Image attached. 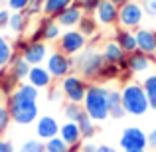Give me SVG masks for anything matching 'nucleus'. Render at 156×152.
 Masks as SVG:
<instances>
[{
    "instance_id": "38",
    "label": "nucleus",
    "mask_w": 156,
    "mask_h": 152,
    "mask_svg": "<svg viewBox=\"0 0 156 152\" xmlns=\"http://www.w3.org/2000/svg\"><path fill=\"white\" fill-rule=\"evenodd\" d=\"M26 46H28V38H24V36H18V38L12 42V48H14L16 53H22L26 50Z\"/></svg>"
},
{
    "instance_id": "3",
    "label": "nucleus",
    "mask_w": 156,
    "mask_h": 152,
    "mask_svg": "<svg viewBox=\"0 0 156 152\" xmlns=\"http://www.w3.org/2000/svg\"><path fill=\"white\" fill-rule=\"evenodd\" d=\"M109 87H105L103 83H89L87 95L83 99V109L95 122H105L109 117Z\"/></svg>"
},
{
    "instance_id": "7",
    "label": "nucleus",
    "mask_w": 156,
    "mask_h": 152,
    "mask_svg": "<svg viewBox=\"0 0 156 152\" xmlns=\"http://www.w3.org/2000/svg\"><path fill=\"white\" fill-rule=\"evenodd\" d=\"M119 146L122 148V152H146L148 134L140 126H126L119 138Z\"/></svg>"
},
{
    "instance_id": "47",
    "label": "nucleus",
    "mask_w": 156,
    "mask_h": 152,
    "mask_svg": "<svg viewBox=\"0 0 156 152\" xmlns=\"http://www.w3.org/2000/svg\"><path fill=\"white\" fill-rule=\"evenodd\" d=\"M4 2H6V0H0V8H4Z\"/></svg>"
},
{
    "instance_id": "21",
    "label": "nucleus",
    "mask_w": 156,
    "mask_h": 152,
    "mask_svg": "<svg viewBox=\"0 0 156 152\" xmlns=\"http://www.w3.org/2000/svg\"><path fill=\"white\" fill-rule=\"evenodd\" d=\"M109 117L115 121H121L126 117V111L122 107V97H121V89H109Z\"/></svg>"
},
{
    "instance_id": "15",
    "label": "nucleus",
    "mask_w": 156,
    "mask_h": 152,
    "mask_svg": "<svg viewBox=\"0 0 156 152\" xmlns=\"http://www.w3.org/2000/svg\"><path fill=\"white\" fill-rule=\"evenodd\" d=\"M38 28L42 30V40H44L46 44L57 42V40L61 38V34H63V28L57 24L55 18H50V16H44V18L40 20Z\"/></svg>"
},
{
    "instance_id": "22",
    "label": "nucleus",
    "mask_w": 156,
    "mask_h": 152,
    "mask_svg": "<svg viewBox=\"0 0 156 152\" xmlns=\"http://www.w3.org/2000/svg\"><path fill=\"white\" fill-rule=\"evenodd\" d=\"M101 53H103L105 63H115V65H119V63H121V61L126 57V53L122 51V48L119 46L115 40L105 42V46H103V50H101Z\"/></svg>"
},
{
    "instance_id": "4",
    "label": "nucleus",
    "mask_w": 156,
    "mask_h": 152,
    "mask_svg": "<svg viewBox=\"0 0 156 152\" xmlns=\"http://www.w3.org/2000/svg\"><path fill=\"white\" fill-rule=\"evenodd\" d=\"M121 97H122V107H125L126 115H130V117H142L150 111L146 91L142 83H138V81H129L122 85Z\"/></svg>"
},
{
    "instance_id": "24",
    "label": "nucleus",
    "mask_w": 156,
    "mask_h": 152,
    "mask_svg": "<svg viewBox=\"0 0 156 152\" xmlns=\"http://www.w3.org/2000/svg\"><path fill=\"white\" fill-rule=\"evenodd\" d=\"M77 30L81 32V34L85 36V38H91V36L99 34V22H97L95 16L91 14H83V18L79 20V24H77Z\"/></svg>"
},
{
    "instance_id": "40",
    "label": "nucleus",
    "mask_w": 156,
    "mask_h": 152,
    "mask_svg": "<svg viewBox=\"0 0 156 152\" xmlns=\"http://www.w3.org/2000/svg\"><path fill=\"white\" fill-rule=\"evenodd\" d=\"M61 95V89L59 87H50V91H48V101H59Z\"/></svg>"
},
{
    "instance_id": "39",
    "label": "nucleus",
    "mask_w": 156,
    "mask_h": 152,
    "mask_svg": "<svg viewBox=\"0 0 156 152\" xmlns=\"http://www.w3.org/2000/svg\"><path fill=\"white\" fill-rule=\"evenodd\" d=\"M10 14H12V10H8V8H0V30L8 28V22H10Z\"/></svg>"
},
{
    "instance_id": "25",
    "label": "nucleus",
    "mask_w": 156,
    "mask_h": 152,
    "mask_svg": "<svg viewBox=\"0 0 156 152\" xmlns=\"http://www.w3.org/2000/svg\"><path fill=\"white\" fill-rule=\"evenodd\" d=\"M77 125H79L81 136H83L85 140H91V138L97 134V122L93 121V118L89 117V115L85 113V111H83V115H81V117L77 118Z\"/></svg>"
},
{
    "instance_id": "32",
    "label": "nucleus",
    "mask_w": 156,
    "mask_h": 152,
    "mask_svg": "<svg viewBox=\"0 0 156 152\" xmlns=\"http://www.w3.org/2000/svg\"><path fill=\"white\" fill-rule=\"evenodd\" d=\"M69 150L71 148H69L59 136H53L50 140H46V152H69Z\"/></svg>"
},
{
    "instance_id": "29",
    "label": "nucleus",
    "mask_w": 156,
    "mask_h": 152,
    "mask_svg": "<svg viewBox=\"0 0 156 152\" xmlns=\"http://www.w3.org/2000/svg\"><path fill=\"white\" fill-rule=\"evenodd\" d=\"M121 67L115 63H105L103 69H101L99 73V81L101 83H105V81H115V79H121Z\"/></svg>"
},
{
    "instance_id": "8",
    "label": "nucleus",
    "mask_w": 156,
    "mask_h": 152,
    "mask_svg": "<svg viewBox=\"0 0 156 152\" xmlns=\"http://www.w3.org/2000/svg\"><path fill=\"white\" fill-rule=\"evenodd\" d=\"M44 65H46V69L50 71V75L57 81H61L63 77H67L69 73H73V57L65 55V53L59 51V50L50 51V55H48V59H46Z\"/></svg>"
},
{
    "instance_id": "18",
    "label": "nucleus",
    "mask_w": 156,
    "mask_h": 152,
    "mask_svg": "<svg viewBox=\"0 0 156 152\" xmlns=\"http://www.w3.org/2000/svg\"><path fill=\"white\" fill-rule=\"evenodd\" d=\"M26 81L30 85H34L36 89H50L53 77L50 75V71L46 69V65H32Z\"/></svg>"
},
{
    "instance_id": "17",
    "label": "nucleus",
    "mask_w": 156,
    "mask_h": 152,
    "mask_svg": "<svg viewBox=\"0 0 156 152\" xmlns=\"http://www.w3.org/2000/svg\"><path fill=\"white\" fill-rule=\"evenodd\" d=\"M59 138L69 146V148H71V146H81L83 136H81L79 125H77L75 121H65V122H61V126H59Z\"/></svg>"
},
{
    "instance_id": "5",
    "label": "nucleus",
    "mask_w": 156,
    "mask_h": 152,
    "mask_svg": "<svg viewBox=\"0 0 156 152\" xmlns=\"http://www.w3.org/2000/svg\"><path fill=\"white\" fill-rule=\"evenodd\" d=\"M59 89H61V95L65 97V101L83 105V99H85L87 89H89V81H85L83 77L77 75V73H69L67 77L61 79Z\"/></svg>"
},
{
    "instance_id": "12",
    "label": "nucleus",
    "mask_w": 156,
    "mask_h": 152,
    "mask_svg": "<svg viewBox=\"0 0 156 152\" xmlns=\"http://www.w3.org/2000/svg\"><path fill=\"white\" fill-rule=\"evenodd\" d=\"M48 55H50V51H48L46 42H30V40H28L26 50L22 51V57L30 65H44L46 59H48Z\"/></svg>"
},
{
    "instance_id": "46",
    "label": "nucleus",
    "mask_w": 156,
    "mask_h": 152,
    "mask_svg": "<svg viewBox=\"0 0 156 152\" xmlns=\"http://www.w3.org/2000/svg\"><path fill=\"white\" fill-rule=\"evenodd\" d=\"M69 152H81V146H71V150Z\"/></svg>"
},
{
    "instance_id": "16",
    "label": "nucleus",
    "mask_w": 156,
    "mask_h": 152,
    "mask_svg": "<svg viewBox=\"0 0 156 152\" xmlns=\"http://www.w3.org/2000/svg\"><path fill=\"white\" fill-rule=\"evenodd\" d=\"M83 18V10H81L79 6H77L75 2L71 4V6H67L63 12H59V14L55 16L57 24H59L63 30H71V28H77V24H79V20Z\"/></svg>"
},
{
    "instance_id": "41",
    "label": "nucleus",
    "mask_w": 156,
    "mask_h": 152,
    "mask_svg": "<svg viewBox=\"0 0 156 152\" xmlns=\"http://www.w3.org/2000/svg\"><path fill=\"white\" fill-rule=\"evenodd\" d=\"M97 146L99 144H95V142H91V140H85L83 144H81V152H97Z\"/></svg>"
},
{
    "instance_id": "9",
    "label": "nucleus",
    "mask_w": 156,
    "mask_h": 152,
    "mask_svg": "<svg viewBox=\"0 0 156 152\" xmlns=\"http://www.w3.org/2000/svg\"><path fill=\"white\" fill-rule=\"evenodd\" d=\"M85 48H87V38H85L77 28L63 30L61 38L57 40V50L63 51L65 55H69V57H75L77 53H81Z\"/></svg>"
},
{
    "instance_id": "13",
    "label": "nucleus",
    "mask_w": 156,
    "mask_h": 152,
    "mask_svg": "<svg viewBox=\"0 0 156 152\" xmlns=\"http://www.w3.org/2000/svg\"><path fill=\"white\" fill-rule=\"evenodd\" d=\"M95 18L99 26H119V6H115L111 0H101Z\"/></svg>"
},
{
    "instance_id": "14",
    "label": "nucleus",
    "mask_w": 156,
    "mask_h": 152,
    "mask_svg": "<svg viewBox=\"0 0 156 152\" xmlns=\"http://www.w3.org/2000/svg\"><path fill=\"white\" fill-rule=\"evenodd\" d=\"M136 34V48L140 51L148 53V55H156V30L140 26L138 30H134Z\"/></svg>"
},
{
    "instance_id": "11",
    "label": "nucleus",
    "mask_w": 156,
    "mask_h": 152,
    "mask_svg": "<svg viewBox=\"0 0 156 152\" xmlns=\"http://www.w3.org/2000/svg\"><path fill=\"white\" fill-rule=\"evenodd\" d=\"M59 122H57L55 117L51 115H42V117L36 121V138L40 140H50L53 136H59Z\"/></svg>"
},
{
    "instance_id": "20",
    "label": "nucleus",
    "mask_w": 156,
    "mask_h": 152,
    "mask_svg": "<svg viewBox=\"0 0 156 152\" xmlns=\"http://www.w3.org/2000/svg\"><path fill=\"white\" fill-rule=\"evenodd\" d=\"M113 40L122 48V51H125V53H133V51L138 50V48H136V34H134V30L117 28V30H115V38Z\"/></svg>"
},
{
    "instance_id": "30",
    "label": "nucleus",
    "mask_w": 156,
    "mask_h": 152,
    "mask_svg": "<svg viewBox=\"0 0 156 152\" xmlns=\"http://www.w3.org/2000/svg\"><path fill=\"white\" fill-rule=\"evenodd\" d=\"M83 105H79V103H65L63 105V117H65V121H75L77 122V118L83 115Z\"/></svg>"
},
{
    "instance_id": "1",
    "label": "nucleus",
    "mask_w": 156,
    "mask_h": 152,
    "mask_svg": "<svg viewBox=\"0 0 156 152\" xmlns=\"http://www.w3.org/2000/svg\"><path fill=\"white\" fill-rule=\"evenodd\" d=\"M38 97H40V89H36L28 81L20 83L16 87V91L6 99V107L12 115V122H16L20 126L34 125L40 118Z\"/></svg>"
},
{
    "instance_id": "35",
    "label": "nucleus",
    "mask_w": 156,
    "mask_h": 152,
    "mask_svg": "<svg viewBox=\"0 0 156 152\" xmlns=\"http://www.w3.org/2000/svg\"><path fill=\"white\" fill-rule=\"evenodd\" d=\"M44 2H46V0H30V6L24 10V12H26V16L34 18V16L42 14V12H44Z\"/></svg>"
},
{
    "instance_id": "27",
    "label": "nucleus",
    "mask_w": 156,
    "mask_h": 152,
    "mask_svg": "<svg viewBox=\"0 0 156 152\" xmlns=\"http://www.w3.org/2000/svg\"><path fill=\"white\" fill-rule=\"evenodd\" d=\"M12 55H14V48H12V42L6 38L4 34H0V69H6L12 61Z\"/></svg>"
},
{
    "instance_id": "42",
    "label": "nucleus",
    "mask_w": 156,
    "mask_h": 152,
    "mask_svg": "<svg viewBox=\"0 0 156 152\" xmlns=\"http://www.w3.org/2000/svg\"><path fill=\"white\" fill-rule=\"evenodd\" d=\"M0 152H14V146H12L10 140H4L0 138Z\"/></svg>"
},
{
    "instance_id": "34",
    "label": "nucleus",
    "mask_w": 156,
    "mask_h": 152,
    "mask_svg": "<svg viewBox=\"0 0 156 152\" xmlns=\"http://www.w3.org/2000/svg\"><path fill=\"white\" fill-rule=\"evenodd\" d=\"M10 122H12V115H10V111H8V107L0 105V136L8 130Z\"/></svg>"
},
{
    "instance_id": "45",
    "label": "nucleus",
    "mask_w": 156,
    "mask_h": 152,
    "mask_svg": "<svg viewBox=\"0 0 156 152\" xmlns=\"http://www.w3.org/2000/svg\"><path fill=\"white\" fill-rule=\"evenodd\" d=\"M111 2H113L115 6H119V8H121V6H125L126 2H130V0H111Z\"/></svg>"
},
{
    "instance_id": "44",
    "label": "nucleus",
    "mask_w": 156,
    "mask_h": 152,
    "mask_svg": "<svg viewBox=\"0 0 156 152\" xmlns=\"http://www.w3.org/2000/svg\"><path fill=\"white\" fill-rule=\"evenodd\" d=\"M97 152H119L115 146H111V144H99L97 146Z\"/></svg>"
},
{
    "instance_id": "19",
    "label": "nucleus",
    "mask_w": 156,
    "mask_h": 152,
    "mask_svg": "<svg viewBox=\"0 0 156 152\" xmlns=\"http://www.w3.org/2000/svg\"><path fill=\"white\" fill-rule=\"evenodd\" d=\"M30 69H32V65L22 57V53H16V51H14L12 61H10V65H8V71H10V75L14 77L18 83H24V81L28 79V73H30Z\"/></svg>"
},
{
    "instance_id": "36",
    "label": "nucleus",
    "mask_w": 156,
    "mask_h": 152,
    "mask_svg": "<svg viewBox=\"0 0 156 152\" xmlns=\"http://www.w3.org/2000/svg\"><path fill=\"white\" fill-rule=\"evenodd\" d=\"M30 6V0H6V8L12 12H24Z\"/></svg>"
},
{
    "instance_id": "37",
    "label": "nucleus",
    "mask_w": 156,
    "mask_h": 152,
    "mask_svg": "<svg viewBox=\"0 0 156 152\" xmlns=\"http://www.w3.org/2000/svg\"><path fill=\"white\" fill-rule=\"evenodd\" d=\"M142 8H144V14L150 18H156V0H142Z\"/></svg>"
},
{
    "instance_id": "26",
    "label": "nucleus",
    "mask_w": 156,
    "mask_h": 152,
    "mask_svg": "<svg viewBox=\"0 0 156 152\" xmlns=\"http://www.w3.org/2000/svg\"><path fill=\"white\" fill-rule=\"evenodd\" d=\"M18 81L14 79V77L10 75V71L6 69H0V95H4L8 99V97L12 95V93L16 91V87H18Z\"/></svg>"
},
{
    "instance_id": "48",
    "label": "nucleus",
    "mask_w": 156,
    "mask_h": 152,
    "mask_svg": "<svg viewBox=\"0 0 156 152\" xmlns=\"http://www.w3.org/2000/svg\"><path fill=\"white\" fill-rule=\"evenodd\" d=\"M138 2H142V0H138Z\"/></svg>"
},
{
    "instance_id": "28",
    "label": "nucleus",
    "mask_w": 156,
    "mask_h": 152,
    "mask_svg": "<svg viewBox=\"0 0 156 152\" xmlns=\"http://www.w3.org/2000/svg\"><path fill=\"white\" fill-rule=\"evenodd\" d=\"M73 0H46L44 2V16H50V18H55L59 12H63L67 6H71Z\"/></svg>"
},
{
    "instance_id": "10",
    "label": "nucleus",
    "mask_w": 156,
    "mask_h": 152,
    "mask_svg": "<svg viewBox=\"0 0 156 152\" xmlns=\"http://www.w3.org/2000/svg\"><path fill=\"white\" fill-rule=\"evenodd\" d=\"M129 55V71L133 73V75H142V73H148L150 69H152L156 57L154 55H148V53L136 50L133 53H126Z\"/></svg>"
},
{
    "instance_id": "23",
    "label": "nucleus",
    "mask_w": 156,
    "mask_h": 152,
    "mask_svg": "<svg viewBox=\"0 0 156 152\" xmlns=\"http://www.w3.org/2000/svg\"><path fill=\"white\" fill-rule=\"evenodd\" d=\"M30 26V16H26V12H12L10 22H8V30L16 36H24V32Z\"/></svg>"
},
{
    "instance_id": "43",
    "label": "nucleus",
    "mask_w": 156,
    "mask_h": 152,
    "mask_svg": "<svg viewBox=\"0 0 156 152\" xmlns=\"http://www.w3.org/2000/svg\"><path fill=\"white\" fill-rule=\"evenodd\" d=\"M146 134H148V146L152 150H156V129H152L150 133H146Z\"/></svg>"
},
{
    "instance_id": "31",
    "label": "nucleus",
    "mask_w": 156,
    "mask_h": 152,
    "mask_svg": "<svg viewBox=\"0 0 156 152\" xmlns=\"http://www.w3.org/2000/svg\"><path fill=\"white\" fill-rule=\"evenodd\" d=\"M18 152H46V142L40 138H28L22 142Z\"/></svg>"
},
{
    "instance_id": "6",
    "label": "nucleus",
    "mask_w": 156,
    "mask_h": 152,
    "mask_svg": "<svg viewBox=\"0 0 156 152\" xmlns=\"http://www.w3.org/2000/svg\"><path fill=\"white\" fill-rule=\"evenodd\" d=\"M144 8L138 0H130L125 6L119 8V28L126 30H138L144 22Z\"/></svg>"
},
{
    "instance_id": "33",
    "label": "nucleus",
    "mask_w": 156,
    "mask_h": 152,
    "mask_svg": "<svg viewBox=\"0 0 156 152\" xmlns=\"http://www.w3.org/2000/svg\"><path fill=\"white\" fill-rule=\"evenodd\" d=\"M73 2H75L81 10H83V14L95 16V12H97V8H99L101 0H73Z\"/></svg>"
},
{
    "instance_id": "2",
    "label": "nucleus",
    "mask_w": 156,
    "mask_h": 152,
    "mask_svg": "<svg viewBox=\"0 0 156 152\" xmlns=\"http://www.w3.org/2000/svg\"><path fill=\"white\" fill-rule=\"evenodd\" d=\"M103 65H105L103 53L99 50H95L93 46H87L81 53H77L73 57V73L81 75L89 83L99 81V73L103 69Z\"/></svg>"
}]
</instances>
